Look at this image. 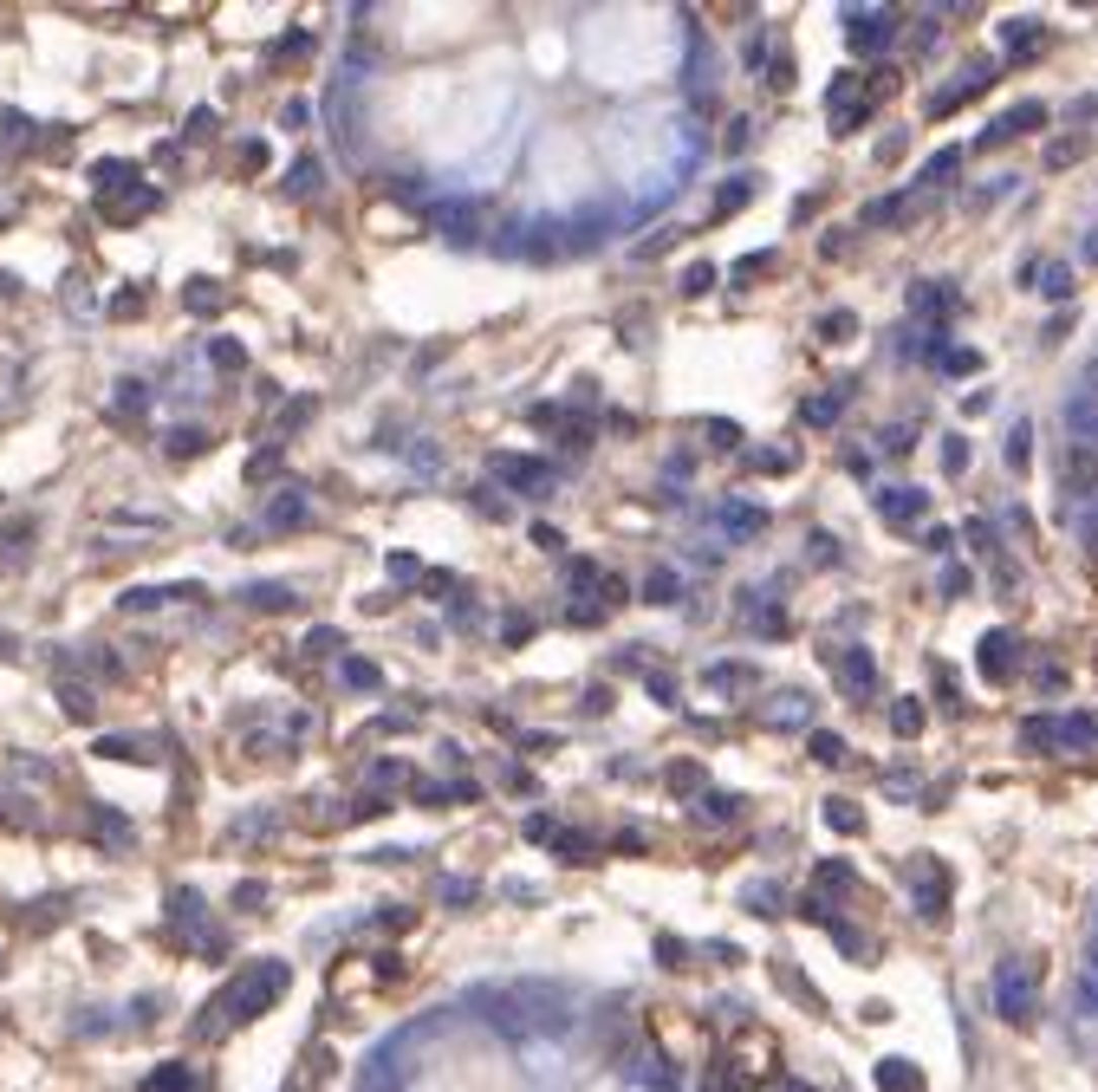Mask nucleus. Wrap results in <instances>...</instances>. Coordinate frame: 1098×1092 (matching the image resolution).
<instances>
[{"mask_svg":"<svg viewBox=\"0 0 1098 1092\" xmlns=\"http://www.w3.org/2000/svg\"><path fill=\"white\" fill-rule=\"evenodd\" d=\"M839 677H845V696H852V702L877 696V670H871V657H839Z\"/></svg>","mask_w":1098,"mask_h":1092,"instance_id":"9b49d317","label":"nucleus"},{"mask_svg":"<svg viewBox=\"0 0 1098 1092\" xmlns=\"http://www.w3.org/2000/svg\"><path fill=\"white\" fill-rule=\"evenodd\" d=\"M826 338H852V312H826V325H819Z\"/></svg>","mask_w":1098,"mask_h":1092,"instance_id":"c85d7f7f","label":"nucleus"},{"mask_svg":"<svg viewBox=\"0 0 1098 1092\" xmlns=\"http://www.w3.org/2000/svg\"><path fill=\"white\" fill-rule=\"evenodd\" d=\"M1008 46H1046V33H1040V26H1020V20H1014V26H1008Z\"/></svg>","mask_w":1098,"mask_h":1092,"instance_id":"c756f323","label":"nucleus"},{"mask_svg":"<svg viewBox=\"0 0 1098 1092\" xmlns=\"http://www.w3.org/2000/svg\"><path fill=\"white\" fill-rule=\"evenodd\" d=\"M1092 715H1060V722H1027V742L1033 748H1060V755H1079V748H1092Z\"/></svg>","mask_w":1098,"mask_h":1092,"instance_id":"f03ea898","label":"nucleus"},{"mask_svg":"<svg viewBox=\"0 0 1098 1092\" xmlns=\"http://www.w3.org/2000/svg\"><path fill=\"white\" fill-rule=\"evenodd\" d=\"M111 761H157V742H98Z\"/></svg>","mask_w":1098,"mask_h":1092,"instance_id":"aec40b11","label":"nucleus"},{"mask_svg":"<svg viewBox=\"0 0 1098 1092\" xmlns=\"http://www.w3.org/2000/svg\"><path fill=\"white\" fill-rule=\"evenodd\" d=\"M1040 124H1046V104H1020V111H1008V118L995 124V131H982V144H976V150H1001L1008 137H1020V131H1040Z\"/></svg>","mask_w":1098,"mask_h":1092,"instance_id":"39448f33","label":"nucleus"},{"mask_svg":"<svg viewBox=\"0 0 1098 1092\" xmlns=\"http://www.w3.org/2000/svg\"><path fill=\"white\" fill-rule=\"evenodd\" d=\"M1066 430H1073V449H1098V397L1092 390H1079L1066 403Z\"/></svg>","mask_w":1098,"mask_h":1092,"instance_id":"0eeeda50","label":"nucleus"},{"mask_svg":"<svg viewBox=\"0 0 1098 1092\" xmlns=\"http://www.w3.org/2000/svg\"><path fill=\"white\" fill-rule=\"evenodd\" d=\"M286 189H292V196H319V169H313V163H306V169H292V176H286Z\"/></svg>","mask_w":1098,"mask_h":1092,"instance_id":"393cba45","label":"nucleus"},{"mask_svg":"<svg viewBox=\"0 0 1098 1092\" xmlns=\"http://www.w3.org/2000/svg\"><path fill=\"white\" fill-rule=\"evenodd\" d=\"M761 715H767V722H807V715H813V702L799 696V690H786V696H773Z\"/></svg>","mask_w":1098,"mask_h":1092,"instance_id":"4468645a","label":"nucleus"},{"mask_svg":"<svg viewBox=\"0 0 1098 1092\" xmlns=\"http://www.w3.org/2000/svg\"><path fill=\"white\" fill-rule=\"evenodd\" d=\"M845 397H852V384H839V390H819V397H807V410H799V416H807V423H832V416L845 410Z\"/></svg>","mask_w":1098,"mask_h":1092,"instance_id":"ddd939ff","label":"nucleus"},{"mask_svg":"<svg viewBox=\"0 0 1098 1092\" xmlns=\"http://www.w3.org/2000/svg\"><path fill=\"white\" fill-rule=\"evenodd\" d=\"M708 443H715V449H735V443H741V436H735L729 423H708Z\"/></svg>","mask_w":1098,"mask_h":1092,"instance_id":"72a5a7b5","label":"nucleus"},{"mask_svg":"<svg viewBox=\"0 0 1098 1092\" xmlns=\"http://www.w3.org/2000/svg\"><path fill=\"white\" fill-rule=\"evenodd\" d=\"M338 677H345V683H351V690H377V670H370L364 657H351L345 670H338Z\"/></svg>","mask_w":1098,"mask_h":1092,"instance_id":"5701e85b","label":"nucleus"},{"mask_svg":"<svg viewBox=\"0 0 1098 1092\" xmlns=\"http://www.w3.org/2000/svg\"><path fill=\"white\" fill-rule=\"evenodd\" d=\"M813 755H819V761H832V768H839V761H845V748H839V742H832V735H813Z\"/></svg>","mask_w":1098,"mask_h":1092,"instance_id":"7c9ffc66","label":"nucleus"},{"mask_svg":"<svg viewBox=\"0 0 1098 1092\" xmlns=\"http://www.w3.org/2000/svg\"><path fill=\"white\" fill-rule=\"evenodd\" d=\"M923 508L930 501H923L917 488H884L877 494V514H884V521H923Z\"/></svg>","mask_w":1098,"mask_h":1092,"instance_id":"1a4fd4ad","label":"nucleus"},{"mask_svg":"<svg viewBox=\"0 0 1098 1092\" xmlns=\"http://www.w3.org/2000/svg\"><path fill=\"white\" fill-rule=\"evenodd\" d=\"M1027 456H1033V430L1020 423V430L1008 436V462H1014V468H1027Z\"/></svg>","mask_w":1098,"mask_h":1092,"instance_id":"b1692460","label":"nucleus"},{"mask_svg":"<svg viewBox=\"0 0 1098 1092\" xmlns=\"http://www.w3.org/2000/svg\"><path fill=\"white\" fill-rule=\"evenodd\" d=\"M826 820L839 826V833H858V826H864V813H858L852 800H826Z\"/></svg>","mask_w":1098,"mask_h":1092,"instance_id":"4be33fe9","label":"nucleus"},{"mask_svg":"<svg viewBox=\"0 0 1098 1092\" xmlns=\"http://www.w3.org/2000/svg\"><path fill=\"white\" fill-rule=\"evenodd\" d=\"M729 521H735V534H754V527H767V514H754V508H729Z\"/></svg>","mask_w":1098,"mask_h":1092,"instance_id":"a878e982","label":"nucleus"},{"mask_svg":"<svg viewBox=\"0 0 1098 1092\" xmlns=\"http://www.w3.org/2000/svg\"><path fill=\"white\" fill-rule=\"evenodd\" d=\"M891 722H897V735H917V728H923V702H917V696L891 702Z\"/></svg>","mask_w":1098,"mask_h":1092,"instance_id":"a211bd4d","label":"nucleus"},{"mask_svg":"<svg viewBox=\"0 0 1098 1092\" xmlns=\"http://www.w3.org/2000/svg\"><path fill=\"white\" fill-rule=\"evenodd\" d=\"M300 514H306V501L292 494V501H273V514H267V521H273V527H286V521H300Z\"/></svg>","mask_w":1098,"mask_h":1092,"instance_id":"cd10ccee","label":"nucleus"},{"mask_svg":"<svg viewBox=\"0 0 1098 1092\" xmlns=\"http://www.w3.org/2000/svg\"><path fill=\"white\" fill-rule=\"evenodd\" d=\"M247 605H260V612H292V592H280V586H254V592H247Z\"/></svg>","mask_w":1098,"mask_h":1092,"instance_id":"412c9836","label":"nucleus"},{"mask_svg":"<svg viewBox=\"0 0 1098 1092\" xmlns=\"http://www.w3.org/2000/svg\"><path fill=\"white\" fill-rule=\"evenodd\" d=\"M955 163H962V150H942L930 169H923V189H942V182H955Z\"/></svg>","mask_w":1098,"mask_h":1092,"instance_id":"6ab92c4d","label":"nucleus"},{"mask_svg":"<svg viewBox=\"0 0 1098 1092\" xmlns=\"http://www.w3.org/2000/svg\"><path fill=\"white\" fill-rule=\"evenodd\" d=\"M1033 287H1046L1053 300H1066V293H1073V274H1060V267H1053V274H1040V280H1033Z\"/></svg>","mask_w":1098,"mask_h":1092,"instance_id":"bb28decb","label":"nucleus"},{"mask_svg":"<svg viewBox=\"0 0 1098 1092\" xmlns=\"http://www.w3.org/2000/svg\"><path fill=\"white\" fill-rule=\"evenodd\" d=\"M494 481H507L514 494H539V488H546V462H533V456H501V462H494Z\"/></svg>","mask_w":1098,"mask_h":1092,"instance_id":"7ed1b4c3","label":"nucleus"},{"mask_svg":"<svg viewBox=\"0 0 1098 1092\" xmlns=\"http://www.w3.org/2000/svg\"><path fill=\"white\" fill-rule=\"evenodd\" d=\"M1086 390H1092V397H1098V365H1092V371H1086Z\"/></svg>","mask_w":1098,"mask_h":1092,"instance_id":"f704fd0d","label":"nucleus"},{"mask_svg":"<svg viewBox=\"0 0 1098 1092\" xmlns=\"http://www.w3.org/2000/svg\"><path fill=\"white\" fill-rule=\"evenodd\" d=\"M150 1092H195V1073L189 1067H157L150 1073Z\"/></svg>","mask_w":1098,"mask_h":1092,"instance_id":"dca6fc26","label":"nucleus"},{"mask_svg":"<svg viewBox=\"0 0 1098 1092\" xmlns=\"http://www.w3.org/2000/svg\"><path fill=\"white\" fill-rule=\"evenodd\" d=\"M1066 488H1079V494L1098 488V449H1066Z\"/></svg>","mask_w":1098,"mask_h":1092,"instance_id":"f8f14e48","label":"nucleus"},{"mask_svg":"<svg viewBox=\"0 0 1098 1092\" xmlns=\"http://www.w3.org/2000/svg\"><path fill=\"white\" fill-rule=\"evenodd\" d=\"M1014 657H1020V637H1014V631H995V637L982 644V677H995V683H1001V677L1014 670Z\"/></svg>","mask_w":1098,"mask_h":1092,"instance_id":"6e6552de","label":"nucleus"},{"mask_svg":"<svg viewBox=\"0 0 1098 1092\" xmlns=\"http://www.w3.org/2000/svg\"><path fill=\"white\" fill-rule=\"evenodd\" d=\"M644 599H651V605H676V599H683L676 572H651V579H644Z\"/></svg>","mask_w":1098,"mask_h":1092,"instance_id":"f3484780","label":"nucleus"},{"mask_svg":"<svg viewBox=\"0 0 1098 1092\" xmlns=\"http://www.w3.org/2000/svg\"><path fill=\"white\" fill-rule=\"evenodd\" d=\"M280 989H286V969L280 962H247V969L228 982L215 1002L195 1014V1040H222V1034H235L241 1021H254V1014H267L273 1002H280Z\"/></svg>","mask_w":1098,"mask_h":1092,"instance_id":"f257e3e1","label":"nucleus"},{"mask_svg":"<svg viewBox=\"0 0 1098 1092\" xmlns=\"http://www.w3.org/2000/svg\"><path fill=\"white\" fill-rule=\"evenodd\" d=\"M1001 1014H1008V1021H1033V976L1027 969H1001Z\"/></svg>","mask_w":1098,"mask_h":1092,"instance_id":"20e7f679","label":"nucleus"},{"mask_svg":"<svg viewBox=\"0 0 1098 1092\" xmlns=\"http://www.w3.org/2000/svg\"><path fill=\"white\" fill-rule=\"evenodd\" d=\"M741 202H748V182H729V189L715 196V209H741Z\"/></svg>","mask_w":1098,"mask_h":1092,"instance_id":"2f4dec72","label":"nucleus"},{"mask_svg":"<svg viewBox=\"0 0 1098 1092\" xmlns=\"http://www.w3.org/2000/svg\"><path fill=\"white\" fill-rule=\"evenodd\" d=\"M884 40H891V20H852V46H858V53H884Z\"/></svg>","mask_w":1098,"mask_h":1092,"instance_id":"2eb2a0df","label":"nucleus"},{"mask_svg":"<svg viewBox=\"0 0 1098 1092\" xmlns=\"http://www.w3.org/2000/svg\"><path fill=\"white\" fill-rule=\"evenodd\" d=\"M877 1092H930L910 1060H877Z\"/></svg>","mask_w":1098,"mask_h":1092,"instance_id":"9d476101","label":"nucleus"},{"mask_svg":"<svg viewBox=\"0 0 1098 1092\" xmlns=\"http://www.w3.org/2000/svg\"><path fill=\"white\" fill-rule=\"evenodd\" d=\"M1073 156H1079V137H1073V144H1053V150H1046V163H1053V169H1066Z\"/></svg>","mask_w":1098,"mask_h":1092,"instance_id":"473e14b6","label":"nucleus"},{"mask_svg":"<svg viewBox=\"0 0 1098 1092\" xmlns=\"http://www.w3.org/2000/svg\"><path fill=\"white\" fill-rule=\"evenodd\" d=\"M910 312L917 319H930V325H942L955 312V287H942V280H923V287H910Z\"/></svg>","mask_w":1098,"mask_h":1092,"instance_id":"423d86ee","label":"nucleus"}]
</instances>
